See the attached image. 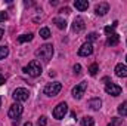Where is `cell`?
<instances>
[{"instance_id":"cell-1","label":"cell","mask_w":127,"mask_h":126,"mask_svg":"<svg viewBox=\"0 0 127 126\" xmlns=\"http://www.w3.org/2000/svg\"><path fill=\"white\" fill-rule=\"evenodd\" d=\"M22 71H24L25 74L31 76V77H38V76L41 74L43 68H41V64L38 63L37 60H32V61L28 63V65H25V67L22 68Z\"/></svg>"},{"instance_id":"cell-2","label":"cell","mask_w":127,"mask_h":126,"mask_svg":"<svg viewBox=\"0 0 127 126\" xmlns=\"http://www.w3.org/2000/svg\"><path fill=\"white\" fill-rule=\"evenodd\" d=\"M52 55H53V46L49 45V43L40 46V49L35 51V57L40 58V60H43L44 63H49L50 58H52Z\"/></svg>"},{"instance_id":"cell-3","label":"cell","mask_w":127,"mask_h":126,"mask_svg":"<svg viewBox=\"0 0 127 126\" xmlns=\"http://www.w3.org/2000/svg\"><path fill=\"white\" fill-rule=\"evenodd\" d=\"M61 89H62V85L59 82H53V83L46 85L44 89H43V92H44V95H47V96H56V95L61 92Z\"/></svg>"},{"instance_id":"cell-4","label":"cell","mask_w":127,"mask_h":126,"mask_svg":"<svg viewBox=\"0 0 127 126\" xmlns=\"http://www.w3.org/2000/svg\"><path fill=\"white\" fill-rule=\"evenodd\" d=\"M22 111H24V107H22L19 102H15V104L10 105L9 111H7V116L15 120V119H19V116L22 114Z\"/></svg>"},{"instance_id":"cell-5","label":"cell","mask_w":127,"mask_h":126,"mask_svg":"<svg viewBox=\"0 0 127 126\" xmlns=\"http://www.w3.org/2000/svg\"><path fill=\"white\" fill-rule=\"evenodd\" d=\"M66 111H68L66 102H59V104L53 108V117L58 119V120H61V119H64V116L66 114Z\"/></svg>"},{"instance_id":"cell-6","label":"cell","mask_w":127,"mask_h":126,"mask_svg":"<svg viewBox=\"0 0 127 126\" xmlns=\"http://www.w3.org/2000/svg\"><path fill=\"white\" fill-rule=\"evenodd\" d=\"M13 99L15 101H27L28 99V96H30V92H28V89H25V88H16L15 91H13Z\"/></svg>"},{"instance_id":"cell-7","label":"cell","mask_w":127,"mask_h":126,"mask_svg":"<svg viewBox=\"0 0 127 126\" xmlns=\"http://www.w3.org/2000/svg\"><path fill=\"white\" fill-rule=\"evenodd\" d=\"M86 89H87V82H81V83L75 85V86L72 88V96H74L75 99H81L83 95H84V92H86Z\"/></svg>"},{"instance_id":"cell-8","label":"cell","mask_w":127,"mask_h":126,"mask_svg":"<svg viewBox=\"0 0 127 126\" xmlns=\"http://www.w3.org/2000/svg\"><path fill=\"white\" fill-rule=\"evenodd\" d=\"M105 92L109 94V95H112V96H118V95L123 92V89H121V86H118V85H115V83H106Z\"/></svg>"},{"instance_id":"cell-9","label":"cell","mask_w":127,"mask_h":126,"mask_svg":"<svg viewBox=\"0 0 127 126\" xmlns=\"http://www.w3.org/2000/svg\"><path fill=\"white\" fill-rule=\"evenodd\" d=\"M92 54H93V46H92V43H89V42L83 43L81 48L78 49V55H80V57H89V55H92Z\"/></svg>"},{"instance_id":"cell-10","label":"cell","mask_w":127,"mask_h":126,"mask_svg":"<svg viewBox=\"0 0 127 126\" xmlns=\"http://www.w3.org/2000/svg\"><path fill=\"white\" fill-rule=\"evenodd\" d=\"M84 28H86L84 19H83L81 16H77V18H74V21H72V30H74L75 33H81Z\"/></svg>"},{"instance_id":"cell-11","label":"cell","mask_w":127,"mask_h":126,"mask_svg":"<svg viewBox=\"0 0 127 126\" xmlns=\"http://www.w3.org/2000/svg\"><path fill=\"white\" fill-rule=\"evenodd\" d=\"M109 10V4L106 3V1H100V3H97L95 6V12L97 15H100V16H103V15H106V12Z\"/></svg>"},{"instance_id":"cell-12","label":"cell","mask_w":127,"mask_h":126,"mask_svg":"<svg viewBox=\"0 0 127 126\" xmlns=\"http://www.w3.org/2000/svg\"><path fill=\"white\" fill-rule=\"evenodd\" d=\"M115 74L118 77H127V65L126 64H117L115 65Z\"/></svg>"},{"instance_id":"cell-13","label":"cell","mask_w":127,"mask_h":126,"mask_svg":"<svg viewBox=\"0 0 127 126\" xmlns=\"http://www.w3.org/2000/svg\"><path fill=\"white\" fill-rule=\"evenodd\" d=\"M74 6H75V9H78L80 12H83V10H87L89 1L87 0H75L74 1Z\"/></svg>"},{"instance_id":"cell-14","label":"cell","mask_w":127,"mask_h":126,"mask_svg":"<svg viewBox=\"0 0 127 126\" xmlns=\"http://www.w3.org/2000/svg\"><path fill=\"white\" fill-rule=\"evenodd\" d=\"M118 42H120V36L117 33L108 36V39H106V45L108 46H115V45H118Z\"/></svg>"},{"instance_id":"cell-15","label":"cell","mask_w":127,"mask_h":126,"mask_svg":"<svg viewBox=\"0 0 127 126\" xmlns=\"http://www.w3.org/2000/svg\"><path fill=\"white\" fill-rule=\"evenodd\" d=\"M89 107H90L92 110H99V108L102 107V101H100L99 98H92V99L89 101Z\"/></svg>"},{"instance_id":"cell-16","label":"cell","mask_w":127,"mask_h":126,"mask_svg":"<svg viewBox=\"0 0 127 126\" xmlns=\"http://www.w3.org/2000/svg\"><path fill=\"white\" fill-rule=\"evenodd\" d=\"M53 24H56V27H58L59 30H65V28H66V21L62 19V18H59V16L53 18Z\"/></svg>"},{"instance_id":"cell-17","label":"cell","mask_w":127,"mask_h":126,"mask_svg":"<svg viewBox=\"0 0 127 126\" xmlns=\"http://www.w3.org/2000/svg\"><path fill=\"white\" fill-rule=\"evenodd\" d=\"M80 123H81V126H93L95 125V120H93V117H90V116H84V117L80 120Z\"/></svg>"},{"instance_id":"cell-18","label":"cell","mask_w":127,"mask_h":126,"mask_svg":"<svg viewBox=\"0 0 127 126\" xmlns=\"http://www.w3.org/2000/svg\"><path fill=\"white\" fill-rule=\"evenodd\" d=\"M118 114L120 116H123V117H126L127 116V101H124V102H121L120 105H118Z\"/></svg>"},{"instance_id":"cell-19","label":"cell","mask_w":127,"mask_h":126,"mask_svg":"<svg viewBox=\"0 0 127 126\" xmlns=\"http://www.w3.org/2000/svg\"><path fill=\"white\" fill-rule=\"evenodd\" d=\"M32 37H34V36H32L31 33H30V34H22V36H19V37H18V43H25V42H31Z\"/></svg>"},{"instance_id":"cell-20","label":"cell","mask_w":127,"mask_h":126,"mask_svg":"<svg viewBox=\"0 0 127 126\" xmlns=\"http://www.w3.org/2000/svg\"><path fill=\"white\" fill-rule=\"evenodd\" d=\"M40 37H43V39H49V37H50V30H49L47 27L40 28Z\"/></svg>"},{"instance_id":"cell-21","label":"cell","mask_w":127,"mask_h":126,"mask_svg":"<svg viewBox=\"0 0 127 126\" xmlns=\"http://www.w3.org/2000/svg\"><path fill=\"white\" fill-rule=\"evenodd\" d=\"M9 55V49L6 46H0V60H4Z\"/></svg>"},{"instance_id":"cell-22","label":"cell","mask_w":127,"mask_h":126,"mask_svg":"<svg viewBox=\"0 0 127 126\" xmlns=\"http://www.w3.org/2000/svg\"><path fill=\"white\" fill-rule=\"evenodd\" d=\"M99 71V67H97V64H92L90 67H89V73H90V76H96V73Z\"/></svg>"},{"instance_id":"cell-23","label":"cell","mask_w":127,"mask_h":126,"mask_svg":"<svg viewBox=\"0 0 127 126\" xmlns=\"http://www.w3.org/2000/svg\"><path fill=\"white\" fill-rule=\"evenodd\" d=\"M47 125V117L46 116H41L38 120H37V126H46Z\"/></svg>"},{"instance_id":"cell-24","label":"cell","mask_w":127,"mask_h":126,"mask_svg":"<svg viewBox=\"0 0 127 126\" xmlns=\"http://www.w3.org/2000/svg\"><path fill=\"white\" fill-rule=\"evenodd\" d=\"M121 119H118V117H112V122H111V125H108V126H118V125H121Z\"/></svg>"},{"instance_id":"cell-25","label":"cell","mask_w":127,"mask_h":126,"mask_svg":"<svg viewBox=\"0 0 127 126\" xmlns=\"http://www.w3.org/2000/svg\"><path fill=\"white\" fill-rule=\"evenodd\" d=\"M96 39H97V34H96V33H90V34L87 36V40H89V43H92V42H95Z\"/></svg>"},{"instance_id":"cell-26","label":"cell","mask_w":127,"mask_h":126,"mask_svg":"<svg viewBox=\"0 0 127 126\" xmlns=\"http://www.w3.org/2000/svg\"><path fill=\"white\" fill-rule=\"evenodd\" d=\"M72 70H74V74H80V73H81V65H80V64H75Z\"/></svg>"},{"instance_id":"cell-27","label":"cell","mask_w":127,"mask_h":126,"mask_svg":"<svg viewBox=\"0 0 127 126\" xmlns=\"http://www.w3.org/2000/svg\"><path fill=\"white\" fill-rule=\"evenodd\" d=\"M6 19H7V13H6L4 10H1V12H0V22H4Z\"/></svg>"},{"instance_id":"cell-28","label":"cell","mask_w":127,"mask_h":126,"mask_svg":"<svg viewBox=\"0 0 127 126\" xmlns=\"http://www.w3.org/2000/svg\"><path fill=\"white\" fill-rule=\"evenodd\" d=\"M103 31L106 33L108 36H111V34H114V27H105V28H103Z\"/></svg>"},{"instance_id":"cell-29","label":"cell","mask_w":127,"mask_h":126,"mask_svg":"<svg viewBox=\"0 0 127 126\" xmlns=\"http://www.w3.org/2000/svg\"><path fill=\"white\" fill-rule=\"evenodd\" d=\"M3 83H4V77H3V76H1V74H0V86H1V85H3Z\"/></svg>"},{"instance_id":"cell-30","label":"cell","mask_w":127,"mask_h":126,"mask_svg":"<svg viewBox=\"0 0 127 126\" xmlns=\"http://www.w3.org/2000/svg\"><path fill=\"white\" fill-rule=\"evenodd\" d=\"M3 34H4V31H3V28H0V39L3 37Z\"/></svg>"},{"instance_id":"cell-31","label":"cell","mask_w":127,"mask_h":126,"mask_svg":"<svg viewBox=\"0 0 127 126\" xmlns=\"http://www.w3.org/2000/svg\"><path fill=\"white\" fill-rule=\"evenodd\" d=\"M24 126H32L31 122H27V123H24Z\"/></svg>"},{"instance_id":"cell-32","label":"cell","mask_w":127,"mask_h":126,"mask_svg":"<svg viewBox=\"0 0 127 126\" xmlns=\"http://www.w3.org/2000/svg\"><path fill=\"white\" fill-rule=\"evenodd\" d=\"M0 105H1V99H0Z\"/></svg>"},{"instance_id":"cell-33","label":"cell","mask_w":127,"mask_h":126,"mask_svg":"<svg viewBox=\"0 0 127 126\" xmlns=\"http://www.w3.org/2000/svg\"><path fill=\"white\" fill-rule=\"evenodd\" d=\"M126 61H127V55H126Z\"/></svg>"},{"instance_id":"cell-34","label":"cell","mask_w":127,"mask_h":126,"mask_svg":"<svg viewBox=\"0 0 127 126\" xmlns=\"http://www.w3.org/2000/svg\"><path fill=\"white\" fill-rule=\"evenodd\" d=\"M126 43H127V42H126Z\"/></svg>"}]
</instances>
